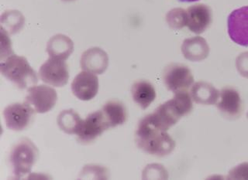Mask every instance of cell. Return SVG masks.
I'll return each mask as SVG.
<instances>
[{
    "label": "cell",
    "instance_id": "cell-1",
    "mask_svg": "<svg viewBox=\"0 0 248 180\" xmlns=\"http://www.w3.org/2000/svg\"><path fill=\"white\" fill-rule=\"evenodd\" d=\"M135 140L140 149L158 157L169 155L175 147V141L170 135L155 125L148 115L140 121Z\"/></svg>",
    "mask_w": 248,
    "mask_h": 180
},
{
    "label": "cell",
    "instance_id": "cell-2",
    "mask_svg": "<svg viewBox=\"0 0 248 180\" xmlns=\"http://www.w3.org/2000/svg\"><path fill=\"white\" fill-rule=\"evenodd\" d=\"M192 97L187 91L174 93V97L157 108L155 112L148 114L155 125L165 131L176 124L183 116L192 111Z\"/></svg>",
    "mask_w": 248,
    "mask_h": 180
},
{
    "label": "cell",
    "instance_id": "cell-3",
    "mask_svg": "<svg viewBox=\"0 0 248 180\" xmlns=\"http://www.w3.org/2000/svg\"><path fill=\"white\" fill-rule=\"evenodd\" d=\"M1 74L14 83L19 89L33 87L38 82V77L24 56L13 55L1 60Z\"/></svg>",
    "mask_w": 248,
    "mask_h": 180
},
{
    "label": "cell",
    "instance_id": "cell-4",
    "mask_svg": "<svg viewBox=\"0 0 248 180\" xmlns=\"http://www.w3.org/2000/svg\"><path fill=\"white\" fill-rule=\"evenodd\" d=\"M38 156V149L33 141L27 138L20 140L10 152V161L13 172L16 179L29 174Z\"/></svg>",
    "mask_w": 248,
    "mask_h": 180
},
{
    "label": "cell",
    "instance_id": "cell-5",
    "mask_svg": "<svg viewBox=\"0 0 248 180\" xmlns=\"http://www.w3.org/2000/svg\"><path fill=\"white\" fill-rule=\"evenodd\" d=\"M163 81L169 91L176 93L189 88L194 78L191 70L184 64H170L164 70Z\"/></svg>",
    "mask_w": 248,
    "mask_h": 180
},
{
    "label": "cell",
    "instance_id": "cell-6",
    "mask_svg": "<svg viewBox=\"0 0 248 180\" xmlns=\"http://www.w3.org/2000/svg\"><path fill=\"white\" fill-rule=\"evenodd\" d=\"M58 101L57 91L46 85L33 86L28 88L26 101L35 112L45 114L48 112Z\"/></svg>",
    "mask_w": 248,
    "mask_h": 180
},
{
    "label": "cell",
    "instance_id": "cell-7",
    "mask_svg": "<svg viewBox=\"0 0 248 180\" xmlns=\"http://www.w3.org/2000/svg\"><path fill=\"white\" fill-rule=\"evenodd\" d=\"M39 76L43 82L49 85L64 87L69 80L68 64H66L65 60L50 57L41 65Z\"/></svg>",
    "mask_w": 248,
    "mask_h": 180
},
{
    "label": "cell",
    "instance_id": "cell-8",
    "mask_svg": "<svg viewBox=\"0 0 248 180\" xmlns=\"http://www.w3.org/2000/svg\"><path fill=\"white\" fill-rule=\"evenodd\" d=\"M34 113V110L27 102L14 103L4 109V121L9 129L20 132L29 125Z\"/></svg>",
    "mask_w": 248,
    "mask_h": 180
},
{
    "label": "cell",
    "instance_id": "cell-9",
    "mask_svg": "<svg viewBox=\"0 0 248 180\" xmlns=\"http://www.w3.org/2000/svg\"><path fill=\"white\" fill-rule=\"evenodd\" d=\"M229 36L234 43L248 47V6L235 10L227 20Z\"/></svg>",
    "mask_w": 248,
    "mask_h": 180
},
{
    "label": "cell",
    "instance_id": "cell-10",
    "mask_svg": "<svg viewBox=\"0 0 248 180\" xmlns=\"http://www.w3.org/2000/svg\"><path fill=\"white\" fill-rule=\"evenodd\" d=\"M109 128L103 111H97L88 115L82 121L79 132L77 134L78 140L81 143L87 144L94 141L105 131Z\"/></svg>",
    "mask_w": 248,
    "mask_h": 180
},
{
    "label": "cell",
    "instance_id": "cell-11",
    "mask_svg": "<svg viewBox=\"0 0 248 180\" xmlns=\"http://www.w3.org/2000/svg\"><path fill=\"white\" fill-rule=\"evenodd\" d=\"M73 95L81 101H90L99 91V78L91 72H80L72 83Z\"/></svg>",
    "mask_w": 248,
    "mask_h": 180
},
{
    "label": "cell",
    "instance_id": "cell-12",
    "mask_svg": "<svg viewBox=\"0 0 248 180\" xmlns=\"http://www.w3.org/2000/svg\"><path fill=\"white\" fill-rule=\"evenodd\" d=\"M187 27L190 31L201 34L206 30L212 23L213 15L211 9L205 4H196L186 10Z\"/></svg>",
    "mask_w": 248,
    "mask_h": 180
},
{
    "label": "cell",
    "instance_id": "cell-13",
    "mask_svg": "<svg viewBox=\"0 0 248 180\" xmlns=\"http://www.w3.org/2000/svg\"><path fill=\"white\" fill-rule=\"evenodd\" d=\"M217 108L226 118H238L243 111L242 101L238 91L232 87L221 90Z\"/></svg>",
    "mask_w": 248,
    "mask_h": 180
},
{
    "label": "cell",
    "instance_id": "cell-14",
    "mask_svg": "<svg viewBox=\"0 0 248 180\" xmlns=\"http://www.w3.org/2000/svg\"><path fill=\"white\" fill-rule=\"evenodd\" d=\"M81 68L93 74H102L107 70L108 56L106 51L99 47H92L81 55L80 60Z\"/></svg>",
    "mask_w": 248,
    "mask_h": 180
},
{
    "label": "cell",
    "instance_id": "cell-15",
    "mask_svg": "<svg viewBox=\"0 0 248 180\" xmlns=\"http://www.w3.org/2000/svg\"><path fill=\"white\" fill-rule=\"evenodd\" d=\"M182 52L190 61H201L209 56V45L202 37H192L185 40L182 43Z\"/></svg>",
    "mask_w": 248,
    "mask_h": 180
},
{
    "label": "cell",
    "instance_id": "cell-16",
    "mask_svg": "<svg viewBox=\"0 0 248 180\" xmlns=\"http://www.w3.org/2000/svg\"><path fill=\"white\" fill-rule=\"evenodd\" d=\"M73 51V41L64 34L54 36L46 44V52L51 58L67 60Z\"/></svg>",
    "mask_w": 248,
    "mask_h": 180
},
{
    "label": "cell",
    "instance_id": "cell-17",
    "mask_svg": "<svg viewBox=\"0 0 248 180\" xmlns=\"http://www.w3.org/2000/svg\"><path fill=\"white\" fill-rule=\"evenodd\" d=\"M131 95L134 102L143 110L147 109L156 98V91L153 84L144 80L138 81L133 84Z\"/></svg>",
    "mask_w": 248,
    "mask_h": 180
},
{
    "label": "cell",
    "instance_id": "cell-18",
    "mask_svg": "<svg viewBox=\"0 0 248 180\" xmlns=\"http://www.w3.org/2000/svg\"><path fill=\"white\" fill-rule=\"evenodd\" d=\"M191 97L197 104L215 105L219 100V91L211 83L205 82H197L192 86Z\"/></svg>",
    "mask_w": 248,
    "mask_h": 180
},
{
    "label": "cell",
    "instance_id": "cell-19",
    "mask_svg": "<svg viewBox=\"0 0 248 180\" xmlns=\"http://www.w3.org/2000/svg\"><path fill=\"white\" fill-rule=\"evenodd\" d=\"M102 111L109 128L124 124L127 118L126 107L120 101H108L103 107Z\"/></svg>",
    "mask_w": 248,
    "mask_h": 180
},
{
    "label": "cell",
    "instance_id": "cell-20",
    "mask_svg": "<svg viewBox=\"0 0 248 180\" xmlns=\"http://www.w3.org/2000/svg\"><path fill=\"white\" fill-rule=\"evenodd\" d=\"M82 121L79 114L72 109L63 111L57 119L60 129L69 135L78 133Z\"/></svg>",
    "mask_w": 248,
    "mask_h": 180
},
{
    "label": "cell",
    "instance_id": "cell-21",
    "mask_svg": "<svg viewBox=\"0 0 248 180\" xmlns=\"http://www.w3.org/2000/svg\"><path fill=\"white\" fill-rule=\"evenodd\" d=\"M25 18L17 10H8L1 16V29L7 33L15 34L23 29Z\"/></svg>",
    "mask_w": 248,
    "mask_h": 180
},
{
    "label": "cell",
    "instance_id": "cell-22",
    "mask_svg": "<svg viewBox=\"0 0 248 180\" xmlns=\"http://www.w3.org/2000/svg\"><path fill=\"white\" fill-rule=\"evenodd\" d=\"M166 21L170 28L180 29L187 25L186 10L175 8L170 10L166 15Z\"/></svg>",
    "mask_w": 248,
    "mask_h": 180
},
{
    "label": "cell",
    "instance_id": "cell-23",
    "mask_svg": "<svg viewBox=\"0 0 248 180\" xmlns=\"http://www.w3.org/2000/svg\"><path fill=\"white\" fill-rule=\"evenodd\" d=\"M1 36H2V44H1V60L6 59L8 56L13 55L14 52L12 51L11 41L8 37V33L5 30L1 29Z\"/></svg>",
    "mask_w": 248,
    "mask_h": 180
},
{
    "label": "cell",
    "instance_id": "cell-24",
    "mask_svg": "<svg viewBox=\"0 0 248 180\" xmlns=\"http://www.w3.org/2000/svg\"><path fill=\"white\" fill-rule=\"evenodd\" d=\"M236 66L240 75L248 78V52L242 53L237 56Z\"/></svg>",
    "mask_w": 248,
    "mask_h": 180
},
{
    "label": "cell",
    "instance_id": "cell-25",
    "mask_svg": "<svg viewBox=\"0 0 248 180\" xmlns=\"http://www.w3.org/2000/svg\"><path fill=\"white\" fill-rule=\"evenodd\" d=\"M230 179H248V163H243L230 172Z\"/></svg>",
    "mask_w": 248,
    "mask_h": 180
},
{
    "label": "cell",
    "instance_id": "cell-26",
    "mask_svg": "<svg viewBox=\"0 0 248 180\" xmlns=\"http://www.w3.org/2000/svg\"><path fill=\"white\" fill-rule=\"evenodd\" d=\"M178 1H180V2H196V1H199V0H178Z\"/></svg>",
    "mask_w": 248,
    "mask_h": 180
},
{
    "label": "cell",
    "instance_id": "cell-27",
    "mask_svg": "<svg viewBox=\"0 0 248 180\" xmlns=\"http://www.w3.org/2000/svg\"><path fill=\"white\" fill-rule=\"evenodd\" d=\"M63 1H67V2H71V1H75V0H63Z\"/></svg>",
    "mask_w": 248,
    "mask_h": 180
},
{
    "label": "cell",
    "instance_id": "cell-28",
    "mask_svg": "<svg viewBox=\"0 0 248 180\" xmlns=\"http://www.w3.org/2000/svg\"><path fill=\"white\" fill-rule=\"evenodd\" d=\"M247 116H248V114H247Z\"/></svg>",
    "mask_w": 248,
    "mask_h": 180
}]
</instances>
